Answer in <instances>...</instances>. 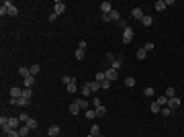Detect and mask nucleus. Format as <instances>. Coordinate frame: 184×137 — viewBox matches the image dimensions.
<instances>
[{"instance_id": "obj_10", "label": "nucleus", "mask_w": 184, "mask_h": 137, "mask_svg": "<svg viewBox=\"0 0 184 137\" xmlns=\"http://www.w3.org/2000/svg\"><path fill=\"white\" fill-rule=\"evenodd\" d=\"M80 90H82V96H84V98H88V96L92 94V88H90V84H88V82H86V84H84Z\"/></svg>"}, {"instance_id": "obj_21", "label": "nucleus", "mask_w": 184, "mask_h": 137, "mask_svg": "<svg viewBox=\"0 0 184 137\" xmlns=\"http://www.w3.org/2000/svg\"><path fill=\"white\" fill-rule=\"evenodd\" d=\"M33 84H35V76H27L25 78V88H31Z\"/></svg>"}, {"instance_id": "obj_5", "label": "nucleus", "mask_w": 184, "mask_h": 137, "mask_svg": "<svg viewBox=\"0 0 184 137\" xmlns=\"http://www.w3.org/2000/svg\"><path fill=\"white\" fill-rule=\"evenodd\" d=\"M100 10H102V14H111V12H113V4L104 0V2L100 4Z\"/></svg>"}, {"instance_id": "obj_24", "label": "nucleus", "mask_w": 184, "mask_h": 137, "mask_svg": "<svg viewBox=\"0 0 184 137\" xmlns=\"http://www.w3.org/2000/svg\"><path fill=\"white\" fill-rule=\"evenodd\" d=\"M164 8H166V0H158V2H155V10H160V12H162Z\"/></svg>"}, {"instance_id": "obj_14", "label": "nucleus", "mask_w": 184, "mask_h": 137, "mask_svg": "<svg viewBox=\"0 0 184 137\" xmlns=\"http://www.w3.org/2000/svg\"><path fill=\"white\" fill-rule=\"evenodd\" d=\"M160 106H168V96L166 94H162V96H158V100H155Z\"/></svg>"}, {"instance_id": "obj_11", "label": "nucleus", "mask_w": 184, "mask_h": 137, "mask_svg": "<svg viewBox=\"0 0 184 137\" xmlns=\"http://www.w3.org/2000/svg\"><path fill=\"white\" fill-rule=\"evenodd\" d=\"M141 25H143V27H151V25H153V19H151L149 14H145V16L141 19Z\"/></svg>"}, {"instance_id": "obj_2", "label": "nucleus", "mask_w": 184, "mask_h": 137, "mask_svg": "<svg viewBox=\"0 0 184 137\" xmlns=\"http://www.w3.org/2000/svg\"><path fill=\"white\" fill-rule=\"evenodd\" d=\"M53 12H55L57 16H59V14H63V12H66V4H63L61 0H57V2L53 4Z\"/></svg>"}, {"instance_id": "obj_28", "label": "nucleus", "mask_w": 184, "mask_h": 137, "mask_svg": "<svg viewBox=\"0 0 184 137\" xmlns=\"http://www.w3.org/2000/svg\"><path fill=\"white\" fill-rule=\"evenodd\" d=\"M66 90L70 92V94H74V92L78 90V84H76V82H72V84H68V88H66Z\"/></svg>"}, {"instance_id": "obj_1", "label": "nucleus", "mask_w": 184, "mask_h": 137, "mask_svg": "<svg viewBox=\"0 0 184 137\" xmlns=\"http://www.w3.org/2000/svg\"><path fill=\"white\" fill-rule=\"evenodd\" d=\"M133 37H135L133 29H131V27H127V29L123 31V43H131V41H133Z\"/></svg>"}, {"instance_id": "obj_32", "label": "nucleus", "mask_w": 184, "mask_h": 137, "mask_svg": "<svg viewBox=\"0 0 184 137\" xmlns=\"http://www.w3.org/2000/svg\"><path fill=\"white\" fill-rule=\"evenodd\" d=\"M166 96L168 98H174L176 96V88H166Z\"/></svg>"}, {"instance_id": "obj_50", "label": "nucleus", "mask_w": 184, "mask_h": 137, "mask_svg": "<svg viewBox=\"0 0 184 137\" xmlns=\"http://www.w3.org/2000/svg\"><path fill=\"white\" fill-rule=\"evenodd\" d=\"M98 137H102V135H98Z\"/></svg>"}, {"instance_id": "obj_17", "label": "nucleus", "mask_w": 184, "mask_h": 137, "mask_svg": "<svg viewBox=\"0 0 184 137\" xmlns=\"http://www.w3.org/2000/svg\"><path fill=\"white\" fill-rule=\"evenodd\" d=\"M88 84H90L92 92H98V90H102V84H100V82H96V80H94V82H88Z\"/></svg>"}, {"instance_id": "obj_38", "label": "nucleus", "mask_w": 184, "mask_h": 137, "mask_svg": "<svg viewBox=\"0 0 184 137\" xmlns=\"http://www.w3.org/2000/svg\"><path fill=\"white\" fill-rule=\"evenodd\" d=\"M125 86H135V78H125Z\"/></svg>"}, {"instance_id": "obj_6", "label": "nucleus", "mask_w": 184, "mask_h": 137, "mask_svg": "<svg viewBox=\"0 0 184 137\" xmlns=\"http://www.w3.org/2000/svg\"><path fill=\"white\" fill-rule=\"evenodd\" d=\"M117 78H119V72H117V70H113V68H108V70H106V80L115 82Z\"/></svg>"}, {"instance_id": "obj_46", "label": "nucleus", "mask_w": 184, "mask_h": 137, "mask_svg": "<svg viewBox=\"0 0 184 137\" xmlns=\"http://www.w3.org/2000/svg\"><path fill=\"white\" fill-rule=\"evenodd\" d=\"M102 23H111V14H102Z\"/></svg>"}, {"instance_id": "obj_31", "label": "nucleus", "mask_w": 184, "mask_h": 137, "mask_svg": "<svg viewBox=\"0 0 184 137\" xmlns=\"http://www.w3.org/2000/svg\"><path fill=\"white\" fill-rule=\"evenodd\" d=\"M25 125H27L29 129H37V121H35V119H29V121H27Z\"/></svg>"}, {"instance_id": "obj_20", "label": "nucleus", "mask_w": 184, "mask_h": 137, "mask_svg": "<svg viewBox=\"0 0 184 137\" xmlns=\"http://www.w3.org/2000/svg\"><path fill=\"white\" fill-rule=\"evenodd\" d=\"M19 74H21V78L25 80L27 76H31V70H29V68H19Z\"/></svg>"}, {"instance_id": "obj_9", "label": "nucleus", "mask_w": 184, "mask_h": 137, "mask_svg": "<svg viewBox=\"0 0 184 137\" xmlns=\"http://www.w3.org/2000/svg\"><path fill=\"white\" fill-rule=\"evenodd\" d=\"M21 96H23V88H19V86L10 88V98H21Z\"/></svg>"}, {"instance_id": "obj_47", "label": "nucleus", "mask_w": 184, "mask_h": 137, "mask_svg": "<svg viewBox=\"0 0 184 137\" xmlns=\"http://www.w3.org/2000/svg\"><path fill=\"white\" fill-rule=\"evenodd\" d=\"M92 106H100V100H98V98H96V96H94V98H92Z\"/></svg>"}, {"instance_id": "obj_8", "label": "nucleus", "mask_w": 184, "mask_h": 137, "mask_svg": "<svg viewBox=\"0 0 184 137\" xmlns=\"http://www.w3.org/2000/svg\"><path fill=\"white\" fill-rule=\"evenodd\" d=\"M59 131H61L59 125H51V127L47 129V135H49V137H57V135H59Z\"/></svg>"}, {"instance_id": "obj_7", "label": "nucleus", "mask_w": 184, "mask_h": 137, "mask_svg": "<svg viewBox=\"0 0 184 137\" xmlns=\"http://www.w3.org/2000/svg\"><path fill=\"white\" fill-rule=\"evenodd\" d=\"M131 16H133V19H135V21H141V19H143V16H145V14H143V10H141V8H139V6H135V8H133V10H131Z\"/></svg>"}, {"instance_id": "obj_34", "label": "nucleus", "mask_w": 184, "mask_h": 137, "mask_svg": "<svg viewBox=\"0 0 184 137\" xmlns=\"http://www.w3.org/2000/svg\"><path fill=\"white\" fill-rule=\"evenodd\" d=\"M8 14H10V16H16V14H19V8H16V6L12 4V6L8 8Z\"/></svg>"}, {"instance_id": "obj_37", "label": "nucleus", "mask_w": 184, "mask_h": 137, "mask_svg": "<svg viewBox=\"0 0 184 137\" xmlns=\"http://www.w3.org/2000/svg\"><path fill=\"white\" fill-rule=\"evenodd\" d=\"M6 137H21V133H19V129H12V131L6 133Z\"/></svg>"}, {"instance_id": "obj_3", "label": "nucleus", "mask_w": 184, "mask_h": 137, "mask_svg": "<svg viewBox=\"0 0 184 137\" xmlns=\"http://www.w3.org/2000/svg\"><path fill=\"white\" fill-rule=\"evenodd\" d=\"M178 106H180V98H178V96H174V98H168V108L176 111Z\"/></svg>"}, {"instance_id": "obj_19", "label": "nucleus", "mask_w": 184, "mask_h": 137, "mask_svg": "<svg viewBox=\"0 0 184 137\" xmlns=\"http://www.w3.org/2000/svg\"><path fill=\"white\" fill-rule=\"evenodd\" d=\"M29 70H31V76H35V78H37V74L41 72V66H39V64H35V66H31Z\"/></svg>"}, {"instance_id": "obj_23", "label": "nucleus", "mask_w": 184, "mask_h": 137, "mask_svg": "<svg viewBox=\"0 0 184 137\" xmlns=\"http://www.w3.org/2000/svg\"><path fill=\"white\" fill-rule=\"evenodd\" d=\"M94 80H96V82H100V84H102V82H104V80H106V72H98V74H96V78H94Z\"/></svg>"}, {"instance_id": "obj_42", "label": "nucleus", "mask_w": 184, "mask_h": 137, "mask_svg": "<svg viewBox=\"0 0 184 137\" xmlns=\"http://www.w3.org/2000/svg\"><path fill=\"white\" fill-rule=\"evenodd\" d=\"M153 88H145V90H143V94H145V96H153Z\"/></svg>"}, {"instance_id": "obj_22", "label": "nucleus", "mask_w": 184, "mask_h": 137, "mask_svg": "<svg viewBox=\"0 0 184 137\" xmlns=\"http://www.w3.org/2000/svg\"><path fill=\"white\" fill-rule=\"evenodd\" d=\"M135 57H137V59H145V57H147V51H145V49L141 47V49H137V53H135Z\"/></svg>"}, {"instance_id": "obj_30", "label": "nucleus", "mask_w": 184, "mask_h": 137, "mask_svg": "<svg viewBox=\"0 0 184 137\" xmlns=\"http://www.w3.org/2000/svg\"><path fill=\"white\" fill-rule=\"evenodd\" d=\"M86 119H90V121H94V119H96V111H92V108H88V111H86Z\"/></svg>"}, {"instance_id": "obj_39", "label": "nucleus", "mask_w": 184, "mask_h": 137, "mask_svg": "<svg viewBox=\"0 0 184 137\" xmlns=\"http://www.w3.org/2000/svg\"><path fill=\"white\" fill-rule=\"evenodd\" d=\"M29 119H31V117H29V115H27V113H23V115H21V117H19V121H21V123H27V121H29Z\"/></svg>"}, {"instance_id": "obj_49", "label": "nucleus", "mask_w": 184, "mask_h": 137, "mask_svg": "<svg viewBox=\"0 0 184 137\" xmlns=\"http://www.w3.org/2000/svg\"><path fill=\"white\" fill-rule=\"evenodd\" d=\"M86 137H94V135H86Z\"/></svg>"}, {"instance_id": "obj_18", "label": "nucleus", "mask_w": 184, "mask_h": 137, "mask_svg": "<svg viewBox=\"0 0 184 137\" xmlns=\"http://www.w3.org/2000/svg\"><path fill=\"white\" fill-rule=\"evenodd\" d=\"M90 135H94V137L102 135V133H100V127H98V125H96V123H94V125H92V127H90Z\"/></svg>"}, {"instance_id": "obj_13", "label": "nucleus", "mask_w": 184, "mask_h": 137, "mask_svg": "<svg viewBox=\"0 0 184 137\" xmlns=\"http://www.w3.org/2000/svg\"><path fill=\"white\" fill-rule=\"evenodd\" d=\"M121 66H123V57H121V55H119V57H117V59H115V61H113V64H111V68H113V70H119V68H121Z\"/></svg>"}, {"instance_id": "obj_43", "label": "nucleus", "mask_w": 184, "mask_h": 137, "mask_svg": "<svg viewBox=\"0 0 184 137\" xmlns=\"http://www.w3.org/2000/svg\"><path fill=\"white\" fill-rule=\"evenodd\" d=\"M115 59H117V57H115V55H113V53H106V61H108V64H113V61H115Z\"/></svg>"}, {"instance_id": "obj_12", "label": "nucleus", "mask_w": 184, "mask_h": 137, "mask_svg": "<svg viewBox=\"0 0 184 137\" xmlns=\"http://www.w3.org/2000/svg\"><path fill=\"white\" fill-rule=\"evenodd\" d=\"M76 102H78V106L84 108V111H88V106H90V104H88V98H78Z\"/></svg>"}, {"instance_id": "obj_33", "label": "nucleus", "mask_w": 184, "mask_h": 137, "mask_svg": "<svg viewBox=\"0 0 184 137\" xmlns=\"http://www.w3.org/2000/svg\"><path fill=\"white\" fill-rule=\"evenodd\" d=\"M143 49H145V51H147V53H149V51H153V49H155V45H153V43H151V41H147V43H145V45H143Z\"/></svg>"}, {"instance_id": "obj_45", "label": "nucleus", "mask_w": 184, "mask_h": 137, "mask_svg": "<svg viewBox=\"0 0 184 137\" xmlns=\"http://www.w3.org/2000/svg\"><path fill=\"white\" fill-rule=\"evenodd\" d=\"M55 21H57V14L51 12V14H49V23H55Z\"/></svg>"}, {"instance_id": "obj_40", "label": "nucleus", "mask_w": 184, "mask_h": 137, "mask_svg": "<svg viewBox=\"0 0 184 137\" xmlns=\"http://www.w3.org/2000/svg\"><path fill=\"white\" fill-rule=\"evenodd\" d=\"M111 84H113L111 80H104V82H102V90H108V88H111Z\"/></svg>"}, {"instance_id": "obj_15", "label": "nucleus", "mask_w": 184, "mask_h": 137, "mask_svg": "<svg viewBox=\"0 0 184 137\" xmlns=\"http://www.w3.org/2000/svg\"><path fill=\"white\" fill-rule=\"evenodd\" d=\"M80 111H82V108L78 106V102H72V104H70V115H78Z\"/></svg>"}, {"instance_id": "obj_48", "label": "nucleus", "mask_w": 184, "mask_h": 137, "mask_svg": "<svg viewBox=\"0 0 184 137\" xmlns=\"http://www.w3.org/2000/svg\"><path fill=\"white\" fill-rule=\"evenodd\" d=\"M78 49H86V41H80V43H78Z\"/></svg>"}, {"instance_id": "obj_41", "label": "nucleus", "mask_w": 184, "mask_h": 137, "mask_svg": "<svg viewBox=\"0 0 184 137\" xmlns=\"http://www.w3.org/2000/svg\"><path fill=\"white\" fill-rule=\"evenodd\" d=\"M4 125H8V117L2 115V117H0V127H4Z\"/></svg>"}, {"instance_id": "obj_4", "label": "nucleus", "mask_w": 184, "mask_h": 137, "mask_svg": "<svg viewBox=\"0 0 184 137\" xmlns=\"http://www.w3.org/2000/svg\"><path fill=\"white\" fill-rule=\"evenodd\" d=\"M21 125H23V123L19 121V117H10V119H8V127H10V129H21Z\"/></svg>"}, {"instance_id": "obj_26", "label": "nucleus", "mask_w": 184, "mask_h": 137, "mask_svg": "<svg viewBox=\"0 0 184 137\" xmlns=\"http://www.w3.org/2000/svg\"><path fill=\"white\" fill-rule=\"evenodd\" d=\"M162 115H164V117H172V115H174V111H172V108H168V106H162Z\"/></svg>"}, {"instance_id": "obj_44", "label": "nucleus", "mask_w": 184, "mask_h": 137, "mask_svg": "<svg viewBox=\"0 0 184 137\" xmlns=\"http://www.w3.org/2000/svg\"><path fill=\"white\" fill-rule=\"evenodd\" d=\"M0 14H2V16H4V14H8V8H6V6H2V4H0Z\"/></svg>"}, {"instance_id": "obj_16", "label": "nucleus", "mask_w": 184, "mask_h": 137, "mask_svg": "<svg viewBox=\"0 0 184 137\" xmlns=\"http://www.w3.org/2000/svg\"><path fill=\"white\" fill-rule=\"evenodd\" d=\"M104 115H106V108H104L102 104H100V106H96V119H102Z\"/></svg>"}, {"instance_id": "obj_25", "label": "nucleus", "mask_w": 184, "mask_h": 137, "mask_svg": "<svg viewBox=\"0 0 184 137\" xmlns=\"http://www.w3.org/2000/svg\"><path fill=\"white\" fill-rule=\"evenodd\" d=\"M151 113H153V115H158V113H162V106H160L158 102H151Z\"/></svg>"}, {"instance_id": "obj_27", "label": "nucleus", "mask_w": 184, "mask_h": 137, "mask_svg": "<svg viewBox=\"0 0 184 137\" xmlns=\"http://www.w3.org/2000/svg\"><path fill=\"white\" fill-rule=\"evenodd\" d=\"M29 131H31V129H29V127H27V125H21V129H19V133H21V137L29 135Z\"/></svg>"}, {"instance_id": "obj_35", "label": "nucleus", "mask_w": 184, "mask_h": 137, "mask_svg": "<svg viewBox=\"0 0 184 137\" xmlns=\"http://www.w3.org/2000/svg\"><path fill=\"white\" fill-rule=\"evenodd\" d=\"M74 55H76V59H84V55H86V53H84V49H76V53H74Z\"/></svg>"}, {"instance_id": "obj_29", "label": "nucleus", "mask_w": 184, "mask_h": 137, "mask_svg": "<svg viewBox=\"0 0 184 137\" xmlns=\"http://www.w3.org/2000/svg\"><path fill=\"white\" fill-rule=\"evenodd\" d=\"M31 96H33V92H31V88H23V98H27V100H31Z\"/></svg>"}, {"instance_id": "obj_36", "label": "nucleus", "mask_w": 184, "mask_h": 137, "mask_svg": "<svg viewBox=\"0 0 184 137\" xmlns=\"http://www.w3.org/2000/svg\"><path fill=\"white\" fill-rule=\"evenodd\" d=\"M111 21H121V19H119V10L113 8V12H111Z\"/></svg>"}]
</instances>
